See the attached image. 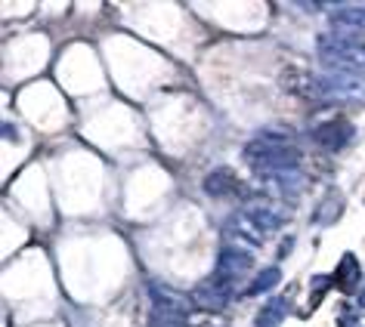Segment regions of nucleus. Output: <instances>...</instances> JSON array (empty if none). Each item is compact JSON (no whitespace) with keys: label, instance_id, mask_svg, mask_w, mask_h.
Instances as JSON below:
<instances>
[{"label":"nucleus","instance_id":"7ed1b4c3","mask_svg":"<svg viewBox=\"0 0 365 327\" xmlns=\"http://www.w3.org/2000/svg\"><path fill=\"white\" fill-rule=\"evenodd\" d=\"M230 299H232V281L220 275V272L198 281V287L192 290V303L198 309H205V312H220V309H226Z\"/></svg>","mask_w":365,"mask_h":327},{"label":"nucleus","instance_id":"1a4fd4ad","mask_svg":"<svg viewBox=\"0 0 365 327\" xmlns=\"http://www.w3.org/2000/svg\"><path fill=\"white\" fill-rule=\"evenodd\" d=\"M341 213H344V195L337 192V188H331V192H325V198L319 201L316 213H313V223L316 225H331V223L341 220Z\"/></svg>","mask_w":365,"mask_h":327},{"label":"nucleus","instance_id":"9b49d317","mask_svg":"<svg viewBox=\"0 0 365 327\" xmlns=\"http://www.w3.org/2000/svg\"><path fill=\"white\" fill-rule=\"evenodd\" d=\"M149 327H189V321H186V315H182V312L155 306L152 315H149Z\"/></svg>","mask_w":365,"mask_h":327},{"label":"nucleus","instance_id":"6e6552de","mask_svg":"<svg viewBox=\"0 0 365 327\" xmlns=\"http://www.w3.org/2000/svg\"><path fill=\"white\" fill-rule=\"evenodd\" d=\"M254 266V253H245V250H232V247H223L220 250V259H217V272L226 278H239L245 272H251Z\"/></svg>","mask_w":365,"mask_h":327},{"label":"nucleus","instance_id":"f03ea898","mask_svg":"<svg viewBox=\"0 0 365 327\" xmlns=\"http://www.w3.org/2000/svg\"><path fill=\"white\" fill-rule=\"evenodd\" d=\"M319 56L325 65H331L337 71H362L365 68V43L350 34L331 31L319 38Z\"/></svg>","mask_w":365,"mask_h":327},{"label":"nucleus","instance_id":"20e7f679","mask_svg":"<svg viewBox=\"0 0 365 327\" xmlns=\"http://www.w3.org/2000/svg\"><path fill=\"white\" fill-rule=\"evenodd\" d=\"M316 90L322 96L334 99H365V75L362 71H334L316 80Z\"/></svg>","mask_w":365,"mask_h":327},{"label":"nucleus","instance_id":"ddd939ff","mask_svg":"<svg viewBox=\"0 0 365 327\" xmlns=\"http://www.w3.org/2000/svg\"><path fill=\"white\" fill-rule=\"evenodd\" d=\"M245 216H248L251 223H257V229H276L282 223V216L276 210H267L263 204H251L248 210H245Z\"/></svg>","mask_w":365,"mask_h":327},{"label":"nucleus","instance_id":"2eb2a0df","mask_svg":"<svg viewBox=\"0 0 365 327\" xmlns=\"http://www.w3.org/2000/svg\"><path fill=\"white\" fill-rule=\"evenodd\" d=\"M341 327H362L359 318H350V315H341Z\"/></svg>","mask_w":365,"mask_h":327},{"label":"nucleus","instance_id":"f8f14e48","mask_svg":"<svg viewBox=\"0 0 365 327\" xmlns=\"http://www.w3.org/2000/svg\"><path fill=\"white\" fill-rule=\"evenodd\" d=\"M288 309H291V299L288 296H282V299H272V303L263 309L260 318H257V324L260 327H272V324H279L282 318L288 315Z\"/></svg>","mask_w":365,"mask_h":327},{"label":"nucleus","instance_id":"f257e3e1","mask_svg":"<svg viewBox=\"0 0 365 327\" xmlns=\"http://www.w3.org/2000/svg\"><path fill=\"white\" fill-rule=\"evenodd\" d=\"M282 139H291V133H260L257 139H251L248 145H245V161L251 164L254 170H257L260 176H288L297 170L300 164V154L291 149V145L279 142Z\"/></svg>","mask_w":365,"mask_h":327},{"label":"nucleus","instance_id":"dca6fc26","mask_svg":"<svg viewBox=\"0 0 365 327\" xmlns=\"http://www.w3.org/2000/svg\"><path fill=\"white\" fill-rule=\"evenodd\" d=\"M359 306H362V309H365V287H362V290H359Z\"/></svg>","mask_w":365,"mask_h":327},{"label":"nucleus","instance_id":"0eeeda50","mask_svg":"<svg viewBox=\"0 0 365 327\" xmlns=\"http://www.w3.org/2000/svg\"><path fill=\"white\" fill-rule=\"evenodd\" d=\"M359 259L353 257V253H344L341 262H337V269H334V275H331V284L341 290V294H353L356 287H359Z\"/></svg>","mask_w":365,"mask_h":327},{"label":"nucleus","instance_id":"9d476101","mask_svg":"<svg viewBox=\"0 0 365 327\" xmlns=\"http://www.w3.org/2000/svg\"><path fill=\"white\" fill-rule=\"evenodd\" d=\"M235 188H239V183H235V173H232V170H226V167L207 173V179H205V192L214 195V198H226L230 192H235Z\"/></svg>","mask_w":365,"mask_h":327},{"label":"nucleus","instance_id":"4468645a","mask_svg":"<svg viewBox=\"0 0 365 327\" xmlns=\"http://www.w3.org/2000/svg\"><path fill=\"white\" fill-rule=\"evenodd\" d=\"M279 278H282V272L276 266H269V269H263L257 272V278L251 281V287H248V294L251 296H260V294H267V290H272L279 284Z\"/></svg>","mask_w":365,"mask_h":327},{"label":"nucleus","instance_id":"39448f33","mask_svg":"<svg viewBox=\"0 0 365 327\" xmlns=\"http://www.w3.org/2000/svg\"><path fill=\"white\" fill-rule=\"evenodd\" d=\"M313 139L328 151H341V149H346V142L353 139V124H346V121L322 124L313 130Z\"/></svg>","mask_w":365,"mask_h":327},{"label":"nucleus","instance_id":"423d86ee","mask_svg":"<svg viewBox=\"0 0 365 327\" xmlns=\"http://www.w3.org/2000/svg\"><path fill=\"white\" fill-rule=\"evenodd\" d=\"M328 22L334 25V31L341 34H365V6H341V10H334L328 16Z\"/></svg>","mask_w":365,"mask_h":327}]
</instances>
